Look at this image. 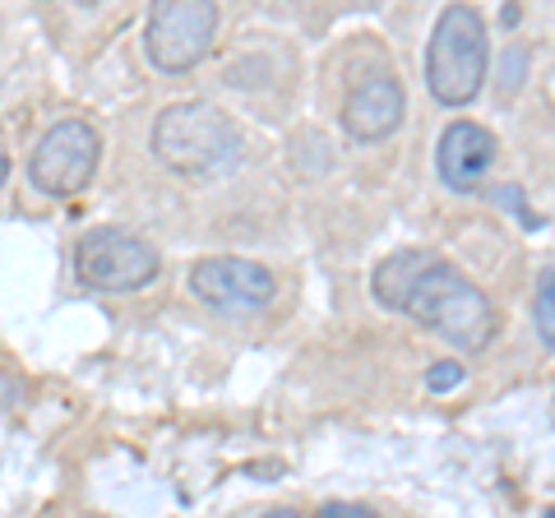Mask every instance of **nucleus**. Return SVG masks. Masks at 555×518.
Masks as SVG:
<instances>
[{
  "label": "nucleus",
  "instance_id": "nucleus-1",
  "mask_svg": "<svg viewBox=\"0 0 555 518\" xmlns=\"http://www.w3.org/2000/svg\"><path fill=\"white\" fill-rule=\"evenodd\" d=\"M371 292L385 310L416 320L422 329L440 334L459 352H486L500 329V315L491 297L463 279L454 264L426 255V250H393L375 264Z\"/></svg>",
  "mask_w": 555,
  "mask_h": 518
},
{
  "label": "nucleus",
  "instance_id": "nucleus-2",
  "mask_svg": "<svg viewBox=\"0 0 555 518\" xmlns=\"http://www.w3.org/2000/svg\"><path fill=\"white\" fill-rule=\"evenodd\" d=\"M153 153L181 177H214L241 158V130L214 102H171L153 120Z\"/></svg>",
  "mask_w": 555,
  "mask_h": 518
},
{
  "label": "nucleus",
  "instance_id": "nucleus-3",
  "mask_svg": "<svg viewBox=\"0 0 555 518\" xmlns=\"http://www.w3.org/2000/svg\"><path fill=\"white\" fill-rule=\"evenodd\" d=\"M491 65V38L473 5H444L426 42V89L444 107H467Z\"/></svg>",
  "mask_w": 555,
  "mask_h": 518
},
{
  "label": "nucleus",
  "instance_id": "nucleus-4",
  "mask_svg": "<svg viewBox=\"0 0 555 518\" xmlns=\"http://www.w3.org/2000/svg\"><path fill=\"white\" fill-rule=\"evenodd\" d=\"M158 250L126 228H93L75 246V273L93 292H134L158 279Z\"/></svg>",
  "mask_w": 555,
  "mask_h": 518
},
{
  "label": "nucleus",
  "instance_id": "nucleus-5",
  "mask_svg": "<svg viewBox=\"0 0 555 518\" xmlns=\"http://www.w3.org/2000/svg\"><path fill=\"white\" fill-rule=\"evenodd\" d=\"M214 28H218V5H208V0H158L149 10L144 51L163 75H185L204 61Z\"/></svg>",
  "mask_w": 555,
  "mask_h": 518
},
{
  "label": "nucleus",
  "instance_id": "nucleus-6",
  "mask_svg": "<svg viewBox=\"0 0 555 518\" xmlns=\"http://www.w3.org/2000/svg\"><path fill=\"white\" fill-rule=\"evenodd\" d=\"M98 153H102V144H98L93 126H83V120H61V126H51L38 140V148H33L28 177L51 199H75L79 190H89V181H93Z\"/></svg>",
  "mask_w": 555,
  "mask_h": 518
},
{
  "label": "nucleus",
  "instance_id": "nucleus-7",
  "mask_svg": "<svg viewBox=\"0 0 555 518\" xmlns=\"http://www.w3.org/2000/svg\"><path fill=\"white\" fill-rule=\"evenodd\" d=\"M190 292L214 310H264L278 292V279L255 259L214 255L190 269Z\"/></svg>",
  "mask_w": 555,
  "mask_h": 518
},
{
  "label": "nucleus",
  "instance_id": "nucleus-8",
  "mask_svg": "<svg viewBox=\"0 0 555 518\" xmlns=\"http://www.w3.org/2000/svg\"><path fill=\"white\" fill-rule=\"evenodd\" d=\"M500 158V140L477 120H449L440 144H436V171L449 190L459 195H477L481 181L491 177V167Z\"/></svg>",
  "mask_w": 555,
  "mask_h": 518
},
{
  "label": "nucleus",
  "instance_id": "nucleus-9",
  "mask_svg": "<svg viewBox=\"0 0 555 518\" xmlns=\"http://www.w3.org/2000/svg\"><path fill=\"white\" fill-rule=\"evenodd\" d=\"M403 112H408L403 83L393 75H366L352 83V93L343 102V130L361 144H375L403 126Z\"/></svg>",
  "mask_w": 555,
  "mask_h": 518
},
{
  "label": "nucleus",
  "instance_id": "nucleus-10",
  "mask_svg": "<svg viewBox=\"0 0 555 518\" xmlns=\"http://www.w3.org/2000/svg\"><path fill=\"white\" fill-rule=\"evenodd\" d=\"M532 324L551 348H555V269H546L537 279V292H532Z\"/></svg>",
  "mask_w": 555,
  "mask_h": 518
},
{
  "label": "nucleus",
  "instance_id": "nucleus-11",
  "mask_svg": "<svg viewBox=\"0 0 555 518\" xmlns=\"http://www.w3.org/2000/svg\"><path fill=\"white\" fill-rule=\"evenodd\" d=\"M524 75H528V51L524 47H509L505 51V65H500V93H518L524 89Z\"/></svg>",
  "mask_w": 555,
  "mask_h": 518
},
{
  "label": "nucleus",
  "instance_id": "nucleus-12",
  "mask_svg": "<svg viewBox=\"0 0 555 518\" xmlns=\"http://www.w3.org/2000/svg\"><path fill=\"white\" fill-rule=\"evenodd\" d=\"M463 385V361H436V366L426 371V389L430 393H449Z\"/></svg>",
  "mask_w": 555,
  "mask_h": 518
},
{
  "label": "nucleus",
  "instance_id": "nucleus-13",
  "mask_svg": "<svg viewBox=\"0 0 555 518\" xmlns=\"http://www.w3.org/2000/svg\"><path fill=\"white\" fill-rule=\"evenodd\" d=\"M315 518H375L366 505H352V500H328Z\"/></svg>",
  "mask_w": 555,
  "mask_h": 518
},
{
  "label": "nucleus",
  "instance_id": "nucleus-14",
  "mask_svg": "<svg viewBox=\"0 0 555 518\" xmlns=\"http://www.w3.org/2000/svg\"><path fill=\"white\" fill-rule=\"evenodd\" d=\"M14 399H20V385H14L10 371H0V412L14 407Z\"/></svg>",
  "mask_w": 555,
  "mask_h": 518
},
{
  "label": "nucleus",
  "instance_id": "nucleus-15",
  "mask_svg": "<svg viewBox=\"0 0 555 518\" xmlns=\"http://www.w3.org/2000/svg\"><path fill=\"white\" fill-rule=\"evenodd\" d=\"M259 518H301L297 509H269V514H259Z\"/></svg>",
  "mask_w": 555,
  "mask_h": 518
},
{
  "label": "nucleus",
  "instance_id": "nucleus-16",
  "mask_svg": "<svg viewBox=\"0 0 555 518\" xmlns=\"http://www.w3.org/2000/svg\"><path fill=\"white\" fill-rule=\"evenodd\" d=\"M5 177H10V153L0 148V185H5Z\"/></svg>",
  "mask_w": 555,
  "mask_h": 518
}]
</instances>
